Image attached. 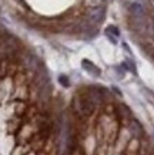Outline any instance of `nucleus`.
<instances>
[{
    "label": "nucleus",
    "instance_id": "obj_1",
    "mask_svg": "<svg viewBox=\"0 0 154 155\" xmlns=\"http://www.w3.org/2000/svg\"><path fill=\"white\" fill-rule=\"evenodd\" d=\"M94 107H96V103L91 100V97L89 94L80 95L79 100H77V108H79V111L83 115H90L93 113Z\"/></svg>",
    "mask_w": 154,
    "mask_h": 155
},
{
    "label": "nucleus",
    "instance_id": "obj_2",
    "mask_svg": "<svg viewBox=\"0 0 154 155\" xmlns=\"http://www.w3.org/2000/svg\"><path fill=\"white\" fill-rule=\"evenodd\" d=\"M81 67H83L84 70L87 71L90 75H93V77H98V75L101 74L100 68H98L94 63H91L90 60H83V61H81Z\"/></svg>",
    "mask_w": 154,
    "mask_h": 155
},
{
    "label": "nucleus",
    "instance_id": "obj_3",
    "mask_svg": "<svg viewBox=\"0 0 154 155\" xmlns=\"http://www.w3.org/2000/svg\"><path fill=\"white\" fill-rule=\"evenodd\" d=\"M106 36H107L108 40H110L113 44H116V43H117L116 37H117V36H120V31H118V28H117V27L110 26V27L106 28Z\"/></svg>",
    "mask_w": 154,
    "mask_h": 155
},
{
    "label": "nucleus",
    "instance_id": "obj_4",
    "mask_svg": "<svg viewBox=\"0 0 154 155\" xmlns=\"http://www.w3.org/2000/svg\"><path fill=\"white\" fill-rule=\"evenodd\" d=\"M89 17H90V20H91V21H94V23H98V21H101L103 17H104V10H103V9L93 10V12L89 14Z\"/></svg>",
    "mask_w": 154,
    "mask_h": 155
},
{
    "label": "nucleus",
    "instance_id": "obj_5",
    "mask_svg": "<svg viewBox=\"0 0 154 155\" xmlns=\"http://www.w3.org/2000/svg\"><path fill=\"white\" fill-rule=\"evenodd\" d=\"M131 13L134 14V16H143L144 14V7H143V5L141 3H139V2H135V3H133L130 7Z\"/></svg>",
    "mask_w": 154,
    "mask_h": 155
},
{
    "label": "nucleus",
    "instance_id": "obj_6",
    "mask_svg": "<svg viewBox=\"0 0 154 155\" xmlns=\"http://www.w3.org/2000/svg\"><path fill=\"white\" fill-rule=\"evenodd\" d=\"M131 132L134 134V135H141L143 134V128H141L140 122L135 121V120H133V122H131Z\"/></svg>",
    "mask_w": 154,
    "mask_h": 155
},
{
    "label": "nucleus",
    "instance_id": "obj_7",
    "mask_svg": "<svg viewBox=\"0 0 154 155\" xmlns=\"http://www.w3.org/2000/svg\"><path fill=\"white\" fill-rule=\"evenodd\" d=\"M123 67H124V68H126V70H128V71H131V73H137V71H135V66H134V63H133V61H130V60H126L124 61V63H123Z\"/></svg>",
    "mask_w": 154,
    "mask_h": 155
},
{
    "label": "nucleus",
    "instance_id": "obj_8",
    "mask_svg": "<svg viewBox=\"0 0 154 155\" xmlns=\"http://www.w3.org/2000/svg\"><path fill=\"white\" fill-rule=\"evenodd\" d=\"M59 81H60V84L64 85V87H69V85H70V83H69V77H67V75H60V77H59Z\"/></svg>",
    "mask_w": 154,
    "mask_h": 155
}]
</instances>
